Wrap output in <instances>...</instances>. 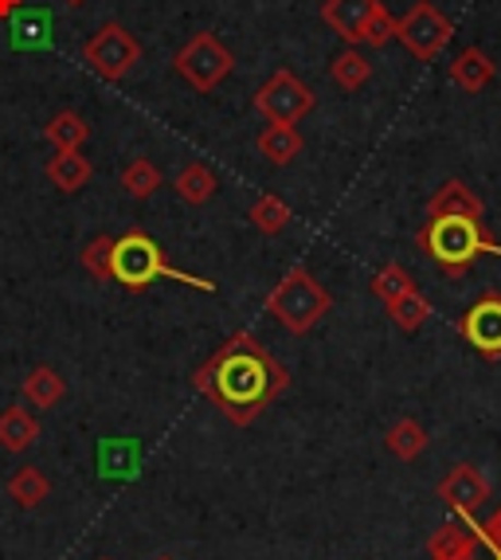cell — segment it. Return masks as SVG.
I'll use <instances>...</instances> for the list:
<instances>
[{
    "label": "cell",
    "mask_w": 501,
    "mask_h": 560,
    "mask_svg": "<svg viewBox=\"0 0 501 560\" xmlns=\"http://www.w3.org/2000/svg\"><path fill=\"white\" fill-rule=\"evenodd\" d=\"M428 215H470V220H482L486 208L482 200L474 197V188L463 180H443V185L431 192Z\"/></svg>",
    "instance_id": "cell-15"
},
{
    "label": "cell",
    "mask_w": 501,
    "mask_h": 560,
    "mask_svg": "<svg viewBox=\"0 0 501 560\" xmlns=\"http://www.w3.org/2000/svg\"><path fill=\"white\" fill-rule=\"evenodd\" d=\"M110 282H118L126 294H145L153 282H177V287L200 290V294H215V290H220V282L205 279V275L177 271V267L165 259V247H161L145 228H130L126 235H114Z\"/></svg>",
    "instance_id": "cell-2"
},
{
    "label": "cell",
    "mask_w": 501,
    "mask_h": 560,
    "mask_svg": "<svg viewBox=\"0 0 501 560\" xmlns=\"http://www.w3.org/2000/svg\"><path fill=\"white\" fill-rule=\"evenodd\" d=\"M39 435H44V428H39V420L28 408H16V404H12V408L0 411V447L9 451V455L28 451L32 443H39Z\"/></svg>",
    "instance_id": "cell-17"
},
{
    "label": "cell",
    "mask_w": 501,
    "mask_h": 560,
    "mask_svg": "<svg viewBox=\"0 0 501 560\" xmlns=\"http://www.w3.org/2000/svg\"><path fill=\"white\" fill-rule=\"evenodd\" d=\"M458 334H463V341L474 353H482L486 361H501V294L498 290L482 294V299L466 310L463 318H458Z\"/></svg>",
    "instance_id": "cell-10"
},
{
    "label": "cell",
    "mask_w": 501,
    "mask_h": 560,
    "mask_svg": "<svg viewBox=\"0 0 501 560\" xmlns=\"http://www.w3.org/2000/svg\"><path fill=\"white\" fill-rule=\"evenodd\" d=\"M451 36H455V24H451L431 0H416V4L396 20V39L408 47V56H416L419 63H431V59L451 44Z\"/></svg>",
    "instance_id": "cell-8"
},
{
    "label": "cell",
    "mask_w": 501,
    "mask_h": 560,
    "mask_svg": "<svg viewBox=\"0 0 501 560\" xmlns=\"http://www.w3.org/2000/svg\"><path fill=\"white\" fill-rule=\"evenodd\" d=\"M416 243L443 275H466L482 255L501 259V243L486 232L482 220L470 215H428V224L416 232Z\"/></svg>",
    "instance_id": "cell-3"
},
{
    "label": "cell",
    "mask_w": 501,
    "mask_h": 560,
    "mask_svg": "<svg viewBox=\"0 0 501 560\" xmlns=\"http://www.w3.org/2000/svg\"><path fill=\"white\" fill-rule=\"evenodd\" d=\"M153 560H173V557H168V552H161V557H153Z\"/></svg>",
    "instance_id": "cell-35"
},
{
    "label": "cell",
    "mask_w": 501,
    "mask_h": 560,
    "mask_svg": "<svg viewBox=\"0 0 501 560\" xmlns=\"http://www.w3.org/2000/svg\"><path fill=\"white\" fill-rule=\"evenodd\" d=\"M193 388L232 428H250L290 388V369L247 329L232 334L193 376Z\"/></svg>",
    "instance_id": "cell-1"
},
{
    "label": "cell",
    "mask_w": 501,
    "mask_h": 560,
    "mask_svg": "<svg viewBox=\"0 0 501 560\" xmlns=\"http://www.w3.org/2000/svg\"><path fill=\"white\" fill-rule=\"evenodd\" d=\"M20 9H24V0H0V20H12Z\"/></svg>",
    "instance_id": "cell-32"
},
{
    "label": "cell",
    "mask_w": 501,
    "mask_h": 560,
    "mask_svg": "<svg viewBox=\"0 0 501 560\" xmlns=\"http://www.w3.org/2000/svg\"><path fill=\"white\" fill-rule=\"evenodd\" d=\"M110 252H114V235H94L83 252H79V259H83V271L94 275V279L110 282Z\"/></svg>",
    "instance_id": "cell-29"
},
{
    "label": "cell",
    "mask_w": 501,
    "mask_h": 560,
    "mask_svg": "<svg viewBox=\"0 0 501 560\" xmlns=\"http://www.w3.org/2000/svg\"><path fill=\"white\" fill-rule=\"evenodd\" d=\"M369 290L384 302V306H388V302H396V299H404V294H411V290H416V279H411V271L404 267V262H384L381 271L372 275Z\"/></svg>",
    "instance_id": "cell-28"
},
{
    "label": "cell",
    "mask_w": 501,
    "mask_h": 560,
    "mask_svg": "<svg viewBox=\"0 0 501 560\" xmlns=\"http://www.w3.org/2000/svg\"><path fill=\"white\" fill-rule=\"evenodd\" d=\"M290 220H294V212H290V205L279 192H259V200L250 205V224L263 235H282L290 228Z\"/></svg>",
    "instance_id": "cell-25"
},
{
    "label": "cell",
    "mask_w": 501,
    "mask_h": 560,
    "mask_svg": "<svg viewBox=\"0 0 501 560\" xmlns=\"http://www.w3.org/2000/svg\"><path fill=\"white\" fill-rule=\"evenodd\" d=\"M478 549H482V541H478L474 525L463 522V517L443 522L435 533H431V541H428L431 560H474V552Z\"/></svg>",
    "instance_id": "cell-13"
},
{
    "label": "cell",
    "mask_w": 501,
    "mask_h": 560,
    "mask_svg": "<svg viewBox=\"0 0 501 560\" xmlns=\"http://www.w3.org/2000/svg\"><path fill=\"white\" fill-rule=\"evenodd\" d=\"M4 490H9V498L20 510H36V505H44L47 498H51V478L39 467H32V463H24V467H16L9 475Z\"/></svg>",
    "instance_id": "cell-20"
},
{
    "label": "cell",
    "mask_w": 501,
    "mask_h": 560,
    "mask_svg": "<svg viewBox=\"0 0 501 560\" xmlns=\"http://www.w3.org/2000/svg\"><path fill=\"white\" fill-rule=\"evenodd\" d=\"M435 494L455 517H478V510L490 502V482H486V475L474 463H455L439 478Z\"/></svg>",
    "instance_id": "cell-9"
},
{
    "label": "cell",
    "mask_w": 501,
    "mask_h": 560,
    "mask_svg": "<svg viewBox=\"0 0 501 560\" xmlns=\"http://www.w3.org/2000/svg\"><path fill=\"white\" fill-rule=\"evenodd\" d=\"M384 447H388L399 463H416V458L428 451V431H423L419 420L404 416V420H396L388 431H384Z\"/></svg>",
    "instance_id": "cell-22"
},
{
    "label": "cell",
    "mask_w": 501,
    "mask_h": 560,
    "mask_svg": "<svg viewBox=\"0 0 501 560\" xmlns=\"http://www.w3.org/2000/svg\"><path fill=\"white\" fill-rule=\"evenodd\" d=\"M98 560H110V557H98Z\"/></svg>",
    "instance_id": "cell-36"
},
{
    "label": "cell",
    "mask_w": 501,
    "mask_h": 560,
    "mask_svg": "<svg viewBox=\"0 0 501 560\" xmlns=\"http://www.w3.org/2000/svg\"><path fill=\"white\" fill-rule=\"evenodd\" d=\"M463 522H470V525H474V533H478V537H482L486 545H498V549H501V505L493 510V517H490L486 525L478 522V517H463Z\"/></svg>",
    "instance_id": "cell-31"
},
{
    "label": "cell",
    "mask_w": 501,
    "mask_h": 560,
    "mask_svg": "<svg viewBox=\"0 0 501 560\" xmlns=\"http://www.w3.org/2000/svg\"><path fill=\"white\" fill-rule=\"evenodd\" d=\"M384 310H388L392 326L404 329V334H416V329H423V326H428V318H431V302L419 294V287L411 290V294H404V299L388 302Z\"/></svg>",
    "instance_id": "cell-26"
},
{
    "label": "cell",
    "mask_w": 501,
    "mask_h": 560,
    "mask_svg": "<svg viewBox=\"0 0 501 560\" xmlns=\"http://www.w3.org/2000/svg\"><path fill=\"white\" fill-rule=\"evenodd\" d=\"M329 79H334L341 91H361L364 83L372 79V63L361 47H345L329 59Z\"/></svg>",
    "instance_id": "cell-24"
},
{
    "label": "cell",
    "mask_w": 501,
    "mask_h": 560,
    "mask_svg": "<svg viewBox=\"0 0 501 560\" xmlns=\"http://www.w3.org/2000/svg\"><path fill=\"white\" fill-rule=\"evenodd\" d=\"M20 396H24L32 408L47 411L67 396V381L51 369V364H36V369H28V376L20 381Z\"/></svg>",
    "instance_id": "cell-18"
},
{
    "label": "cell",
    "mask_w": 501,
    "mask_h": 560,
    "mask_svg": "<svg viewBox=\"0 0 501 560\" xmlns=\"http://www.w3.org/2000/svg\"><path fill=\"white\" fill-rule=\"evenodd\" d=\"M314 106H317V94L310 91L294 71H287V67H279V71L255 91V110L267 121H275V126H298Z\"/></svg>",
    "instance_id": "cell-7"
},
{
    "label": "cell",
    "mask_w": 501,
    "mask_h": 560,
    "mask_svg": "<svg viewBox=\"0 0 501 560\" xmlns=\"http://www.w3.org/2000/svg\"><path fill=\"white\" fill-rule=\"evenodd\" d=\"M255 145H259V153L270 161V165H279V168L290 165L298 153L306 150V141H302V133H298L294 126H275V121L255 138Z\"/></svg>",
    "instance_id": "cell-21"
},
{
    "label": "cell",
    "mask_w": 501,
    "mask_h": 560,
    "mask_svg": "<svg viewBox=\"0 0 501 560\" xmlns=\"http://www.w3.org/2000/svg\"><path fill=\"white\" fill-rule=\"evenodd\" d=\"M121 188L130 192L133 200H149L153 192H158L161 185H165V177H161V168L153 165L149 158H133L130 165L121 168Z\"/></svg>",
    "instance_id": "cell-27"
},
{
    "label": "cell",
    "mask_w": 501,
    "mask_h": 560,
    "mask_svg": "<svg viewBox=\"0 0 501 560\" xmlns=\"http://www.w3.org/2000/svg\"><path fill=\"white\" fill-rule=\"evenodd\" d=\"M141 458H145V443L133 435H106L94 443V475L110 486H126L141 478Z\"/></svg>",
    "instance_id": "cell-11"
},
{
    "label": "cell",
    "mask_w": 501,
    "mask_h": 560,
    "mask_svg": "<svg viewBox=\"0 0 501 560\" xmlns=\"http://www.w3.org/2000/svg\"><path fill=\"white\" fill-rule=\"evenodd\" d=\"M329 310H334L329 290L306 267H290L282 275V282H275V290L267 294V314L294 337H306L310 329L322 326V318Z\"/></svg>",
    "instance_id": "cell-4"
},
{
    "label": "cell",
    "mask_w": 501,
    "mask_h": 560,
    "mask_svg": "<svg viewBox=\"0 0 501 560\" xmlns=\"http://www.w3.org/2000/svg\"><path fill=\"white\" fill-rule=\"evenodd\" d=\"M478 541H482V537H478ZM474 560H501V549H498V545H486L482 541V549L474 552Z\"/></svg>",
    "instance_id": "cell-33"
},
{
    "label": "cell",
    "mask_w": 501,
    "mask_h": 560,
    "mask_svg": "<svg viewBox=\"0 0 501 560\" xmlns=\"http://www.w3.org/2000/svg\"><path fill=\"white\" fill-rule=\"evenodd\" d=\"M44 138L56 145V150H83L86 138H91V126L79 110H59L51 114V121L44 126Z\"/></svg>",
    "instance_id": "cell-23"
},
{
    "label": "cell",
    "mask_w": 501,
    "mask_h": 560,
    "mask_svg": "<svg viewBox=\"0 0 501 560\" xmlns=\"http://www.w3.org/2000/svg\"><path fill=\"white\" fill-rule=\"evenodd\" d=\"M83 63L98 79H106V83H118V79H126L141 63V44L126 24L106 20L103 28L83 44Z\"/></svg>",
    "instance_id": "cell-6"
},
{
    "label": "cell",
    "mask_w": 501,
    "mask_h": 560,
    "mask_svg": "<svg viewBox=\"0 0 501 560\" xmlns=\"http://www.w3.org/2000/svg\"><path fill=\"white\" fill-rule=\"evenodd\" d=\"M44 177L51 180V188H59L63 197H74L79 188H86V180L94 177V165L83 158V150H56V158H47Z\"/></svg>",
    "instance_id": "cell-14"
},
{
    "label": "cell",
    "mask_w": 501,
    "mask_h": 560,
    "mask_svg": "<svg viewBox=\"0 0 501 560\" xmlns=\"http://www.w3.org/2000/svg\"><path fill=\"white\" fill-rule=\"evenodd\" d=\"M173 188H177V197L188 208H200L220 192V177H215L212 165H205V161H188L177 177H173Z\"/></svg>",
    "instance_id": "cell-19"
},
{
    "label": "cell",
    "mask_w": 501,
    "mask_h": 560,
    "mask_svg": "<svg viewBox=\"0 0 501 560\" xmlns=\"http://www.w3.org/2000/svg\"><path fill=\"white\" fill-rule=\"evenodd\" d=\"M381 0H325L322 20L334 36L345 39V47L364 44V32H369V20L376 16Z\"/></svg>",
    "instance_id": "cell-12"
},
{
    "label": "cell",
    "mask_w": 501,
    "mask_h": 560,
    "mask_svg": "<svg viewBox=\"0 0 501 560\" xmlns=\"http://www.w3.org/2000/svg\"><path fill=\"white\" fill-rule=\"evenodd\" d=\"M67 4H74V9H79V4H86V0H67Z\"/></svg>",
    "instance_id": "cell-34"
},
{
    "label": "cell",
    "mask_w": 501,
    "mask_h": 560,
    "mask_svg": "<svg viewBox=\"0 0 501 560\" xmlns=\"http://www.w3.org/2000/svg\"><path fill=\"white\" fill-rule=\"evenodd\" d=\"M396 39V16L388 9H376V16L369 20V32H364V44L369 47H388Z\"/></svg>",
    "instance_id": "cell-30"
},
{
    "label": "cell",
    "mask_w": 501,
    "mask_h": 560,
    "mask_svg": "<svg viewBox=\"0 0 501 560\" xmlns=\"http://www.w3.org/2000/svg\"><path fill=\"white\" fill-rule=\"evenodd\" d=\"M493 75H498V67H493V59L486 56L482 47H463L455 56V63H451V79H455V86H463L466 94L486 91V86L493 83Z\"/></svg>",
    "instance_id": "cell-16"
},
{
    "label": "cell",
    "mask_w": 501,
    "mask_h": 560,
    "mask_svg": "<svg viewBox=\"0 0 501 560\" xmlns=\"http://www.w3.org/2000/svg\"><path fill=\"white\" fill-rule=\"evenodd\" d=\"M173 71H177L196 94H212V91H220V83L232 79L235 56L215 32H196L185 47H177Z\"/></svg>",
    "instance_id": "cell-5"
}]
</instances>
